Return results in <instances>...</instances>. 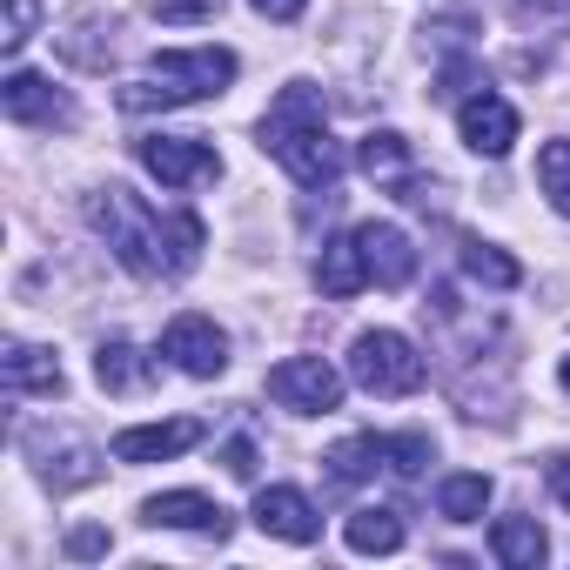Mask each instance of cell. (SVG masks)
<instances>
[{
	"instance_id": "cell-21",
	"label": "cell",
	"mask_w": 570,
	"mask_h": 570,
	"mask_svg": "<svg viewBox=\"0 0 570 570\" xmlns=\"http://www.w3.org/2000/svg\"><path fill=\"white\" fill-rule=\"evenodd\" d=\"M456 262H463L470 282H483V289H517V282H523L517 255H503V248L483 242V235H463V242H456Z\"/></svg>"
},
{
	"instance_id": "cell-10",
	"label": "cell",
	"mask_w": 570,
	"mask_h": 570,
	"mask_svg": "<svg viewBox=\"0 0 570 570\" xmlns=\"http://www.w3.org/2000/svg\"><path fill=\"white\" fill-rule=\"evenodd\" d=\"M255 530L262 537H275V543H316L323 537V517H316V503L296 490V483H268V490H255Z\"/></svg>"
},
{
	"instance_id": "cell-25",
	"label": "cell",
	"mask_w": 570,
	"mask_h": 570,
	"mask_svg": "<svg viewBox=\"0 0 570 570\" xmlns=\"http://www.w3.org/2000/svg\"><path fill=\"white\" fill-rule=\"evenodd\" d=\"M383 463H390L396 476H423V470L436 463V443H430L423 430H403V436H383Z\"/></svg>"
},
{
	"instance_id": "cell-11",
	"label": "cell",
	"mask_w": 570,
	"mask_h": 570,
	"mask_svg": "<svg viewBox=\"0 0 570 570\" xmlns=\"http://www.w3.org/2000/svg\"><path fill=\"white\" fill-rule=\"evenodd\" d=\"M0 108H8L14 121H28V128H68L75 121L68 88H55L48 75H28V68H14L8 81H0Z\"/></svg>"
},
{
	"instance_id": "cell-32",
	"label": "cell",
	"mask_w": 570,
	"mask_h": 570,
	"mask_svg": "<svg viewBox=\"0 0 570 570\" xmlns=\"http://www.w3.org/2000/svg\"><path fill=\"white\" fill-rule=\"evenodd\" d=\"M523 8H570V0H523Z\"/></svg>"
},
{
	"instance_id": "cell-26",
	"label": "cell",
	"mask_w": 570,
	"mask_h": 570,
	"mask_svg": "<svg viewBox=\"0 0 570 570\" xmlns=\"http://www.w3.org/2000/svg\"><path fill=\"white\" fill-rule=\"evenodd\" d=\"M41 35V0H8V21H0V55H21Z\"/></svg>"
},
{
	"instance_id": "cell-3",
	"label": "cell",
	"mask_w": 570,
	"mask_h": 570,
	"mask_svg": "<svg viewBox=\"0 0 570 570\" xmlns=\"http://www.w3.org/2000/svg\"><path fill=\"white\" fill-rule=\"evenodd\" d=\"M235 68H242V61H235L228 48H168V55H155L141 75L121 81V108H128V115H155V108L215 101V95H228Z\"/></svg>"
},
{
	"instance_id": "cell-5",
	"label": "cell",
	"mask_w": 570,
	"mask_h": 570,
	"mask_svg": "<svg viewBox=\"0 0 570 570\" xmlns=\"http://www.w3.org/2000/svg\"><path fill=\"white\" fill-rule=\"evenodd\" d=\"M343 390H350V376H343L336 363H323V356H289V363L268 370V396H275L282 410H296V416H330V410H343Z\"/></svg>"
},
{
	"instance_id": "cell-19",
	"label": "cell",
	"mask_w": 570,
	"mask_h": 570,
	"mask_svg": "<svg viewBox=\"0 0 570 570\" xmlns=\"http://www.w3.org/2000/svg\"><path fill=\"white\" fill-rule=\"evenodd\" d=\"M343 543H350L356 557H390V550H403V510H390V503L350 510V523H343Z\"/></svg>"
},
{
	"instance_id": "cell-14",
	"label": "cell",
	"mask_w": 570,
	"mask_h": 570,
	"mask_svg": "<svg viewBox=\"0 0 570 570\" xmlns=\"http://www.w3.org/2000/svg\"><path fill=\"white\" fill-rule=\"evenodd\" d=\"M356 248H363V268H370L376 289H403L416 275V248L396 222H356Z\"/></svg>"
},
{
	"instance_id": "cell-12",
	"label": "cell",
	"mask_w": 570,
	"mask_h": 570,
	"mask_svg": "<svg viewBox=\"0 0 570 570\" xmlns=\"http://www.w3.org/2000/svg\"><path fill=\"white\" fill-rule=\"evenodd\" d=\"M208 436V423L195 416H168V423H135L115 436V463H175L181 450H195Z\"/></svg>"
},
{
	"instance_id": "cell-1",
	"label": "cell",
	"mask_w": 570,
	"mask_h": 570,
	"mask_svg": "<svg viewBox=\"0 0 570 570\" xmlns=\"http://www.w3.org/2000/svg\"><path fill=\"white\" fill-rule=\"evenodd\" d=\"M81 215H88V228L115 248V262L128 268V275H141V282H155V275H188L195 262H202V222L195 215H181V208H148L135 188H121V181H108V188H88V202H81Z\"/></svg>"
},
{
	"instance_id": "cell-20",
	"label": "cell",
	"mask_w": 570,
	"mask_h": 570,
	"mask_svg": "<svg viewBox=\"0 0 570 570\" xmlns=\"http://www.w3.org/2000/svg\"><path fill=\"white\" fill-rule=\"evenodd\" d=\"M490 550H497V563H503V570H537V563L550 557V537H543V523H537V517H497Z\"/></svg>"
},
{
	"instance_id": "cell-8",
	"label": "cell",
	"mask_w": 570,
	"mask_h": 570,
	"mask_svg": "<svg viewBox=\"0 0 570 570\" xmlns=\"http://www.w3.org/2000/svg\"><path fill=\"white\" fill-rule=\"evenodd\" d=\"M28 456H35V476L48 490H81V483L101 476V450L88 436H75V430H35L28 436Z\"/></svg>"
},
{
	"instance_id": "cell-17",
	"label": "cell",
	"mask_w": 570,
	"mask_h": 570,
	"mask_svg": "<svg viewBox=\"0 0 570 570\" xmlns=\"http://www.w3.org/2000/svg\"><path fill=\"white\" fill-rule=\"evenodd\" d=\"M316 289H323V296H336V303H350L356 289H370V268H363L356 228H350V235H336V242H323V255H316Z\"/></svg>"
},
{
	"instance_id": "cell-23",
	"label": "cell",
	"mask_w": 570,
	"mask_h": 570,
	"mask_svg": "<svg viewBox=\"0 0 570 570\" xmlns=\"http://www.w3.org/2000/svg\"><path fill=\"white\" fill-rule=\"evenodd\" d=\"M323 463H330V483H370L376 470H390L383 463V436H343Z\"/></svg>"
},
{
	"instance_id": "cell-33",
	"label": "cell",
	"mask_w": 570,
	"mask_h": 570,
	"mask_svg": "<svg viewBox=\"0 0 570 570\" xmlns=\"http://www.w3.org/2000/svg\"><path fill=\"white\" fill-rule=\"evenodd\" d=\"M557 383H563V390H570V356H563V370H557Z\"/></svg>"
},
{
	"instance_id": "cell-2",
	"label": "cell",
	"mask_w": 570,
	"mask_h": 570,
	"mask_svg": "<svg viewBox=\"0 0 570 570\" xmlns=\"http://www.w3.org/2000/svg\"><path fill=\"white\" fill-rule=\"evenodd\" d=\"M262 155L268 161H282L289 168V181H303V188H336V175H343V148H336V135H330V115H323V95L309 88V81H289L275 101H268V115H262Z\"/></svg>"
},
{
	"instance_id": "cell-22",
	"label": "cell",
	"mask_w": 570,
	"mask_h": 570,
	"mask_svg": "<svg viewBox=\"0 0 570 570\" xmlns=\"http://www.w3.org/2000/svg\"><path fill=\"white\" fill-rule=\"evenodd\" d=\"M490 490H497V483H490L483 470H456V476L436 483V510H443L450 523H476V517L490 510Z\"/></svg>"
},
{
	"instance_id": "cell-28",
	"label": "cell",
	"mask_w": 570,
	"mask_h": 570,
	"mask_svg": "<svg viewBox=\"0 0 570 570\" xmlns=\"http://www.w3.org/2000/svg\"><path fill=\"white\" fill-rule=\"evenodd\" d=\"M222 463H228V476H242V483H248V476H255V443H248V436H235V443L222 450Z\"/></svg>"
},
{
	"instance_id": "cell-31",
	"label": "cell",
	"mask_w": 570,
	"mask_h": 570,
	"mask_svg": "<svg viewBox=\"0 0 570 570\" xmlns=\"http://www.w3.org/2000/svg\"><path fill=\"white\" fill-rule=\"evenodd\" d=\"M550 497L570 510V450H563V456H550Z\"/></svg>"
},
{
	"instance_id": "cell-29",
	"label": "cell",
	"mask_w": 570,
	"mask_h": 570,
	"mask_svg": "<svg viewBox=\"0 0 570 570\" xmlns=\"http://www.w3.org/2000/svg\"><path fill=\"white\" fill-rule=\"evenodd\" d=\"M248 8H255V14H268V21H296L309 0H248Z\"/></svg>"
},
{
	"instance_id": "cell-27",
	"label": "cell",
	"mask_w": 570,
	"mask_h": 570,
	"mask_svg": "<svg viewBox=\"0 0 570 570\" xmlns=\"http://www.w3.org/2000/svg\"><path fill=\"white\" fill-rule=\"evenodd\" d=\"M161 21H215V0H155Z\"/></svg>"
},
{
	"instance_id": "cell-15",
	"label": "cell",
	"mask_w": 570,
	"mask_h": 570,
	"mask_svg": "<svg viewBox=\"0 0 570 570\" xmlns=\"http://www.w3.org/2000/svg\"><path fill=\"white\" fill-rule=\"evenodd\" d=\"M0 376H8V396H61L68 376H61V356L41 350V343H8L0 350Z\"/></svg>"
},
{
	"instance_id": "cell-7",
	"label": "cell",
	"mask_w": 570,
	"mask_h": 570,
	"mask_svg": "<svg viewBox=\"0 0 570 570\" xmlns=\"http://www.w3.org/2000/svg\"><path fill=\"white\" fill-rule=\"evenodd\" d=\"M456 135H463V148H470V155H483V161H503V155L517 148L523 121H517V108H510L503 95L476 88V95H463V101H456Z\"/></svg>"
},
{
	"instance_id": "cell-18",
	"label": "cell",
	"mask_w": 570,
	"mask_h": 570,
	"mask_svg": "<svg viewBox=\"0 0 570 570\" xmlns=\"http://www.w3.org/2000/svg\"><path fill=\"white\" fill-rule=\"evenodd\" d=\"M95 383L108 390V396H135V390H148L155 383V356H141L135 343H101L95 350Z\"/></svg>"
},
{
	"instance_id": "cell-13",
	"label": "cell",
	"mask_w": 570,
	"mask_h": 570,
	"mask_svg": "<svg viewBox=\"0 0 570 570\" xmlns=\"http://www.w3.org/2000/svg\"><path fill=\"white\" fill-rule=\"evenodd\" d=\"M141 523H155V530H195V537H215V543L228 537V510L215 497H202V490H161V497H148Z\"/></svg>"
},
{
	"instance_id": "cell-16",
	"label": "cell",
	"mask_w": 570,
	"mask_h": 570,
	"mask_svg": "<svg viewBox=\"0 0 570 570\" xmlns=\"http://www.w3.org/2000/svg\"><path fill=\"white\" fill-rule=\"evenodd\" d=\"M356 168H363L376 188H416V155H410V141H403L396 128H376V135H363V148H356Z\"/></svg>"
},
{
	"instance_id": "cell-4",
	"label": "cell",
	"mask_w": 570,
	"mask_h": 570,
	"mask_svg": "<svg viewBox=\"0 0 570 570\" xmlns=\"http://www.w3.org/2000/svg\"><path fill=\"white\" fill-rule=\"evenodd\" d=\"M350 383L370 396H410L423 390V356L403 330H363L350 343Z\"/></svg>"
},
{
	"instance_id": "cell-9",
	"label": "cell",
	"mask_w": 570,
	"mask_h": 570,
	"mask_svg": "<svg viewBox=\"0 0 570 570\" xmlns=\"http://www.w3.org/2000/svg\"><path fill=\"white\" fill-rule=\"evenodd\" d=\"M161 356H168L181 376L215 383V376L228 370V336H222L208 316H175V323L161 330Z\"/></svg>"
},
{
	"instance_id": "cell-6",
	"label": "cell",
	"mask_w": 570,
	"mask_h": 570,
	"mask_svg": "<svg viewBox=\"0 0 570 570\" xmlns=\"http://www.w3.org/2000/svg\"><path fill=\"white\" fill-rule=\"evenodd\" d=\"M135 161L161 188H208V181H222V155L202 135H148V141H135Z\"/></svg>"
},
{
	"instance_id": "cell-24",
	"label": "cell",
	"mask_w": 570,
	"mask_h": 570,
	"mask_svg": "<svg viewBox=\"0 0 570 570\" xmlns=\"http://www.w3.org/2000/svg\"><path fill=\"white\" fill-rule=\"evenodd\" d=\"M537 188H543V202L570 222V141H543V148H537Z\"/></svg>"
},
{
	"instance_id": "cell-30",
	"label": "cell",
	"mask_w": 570,
	"mask_h": 570,
	"mask_svg": "<svg viewBox=\"0 0 570 570\" xmlns=\"http://www.w3.org/2000/svg\"><path fill=\"white\" fill-rule=\"evenodd\" d=\"M108 550V530H75L68 537V557H101Z\"/></svg>"
}]
</instances>
